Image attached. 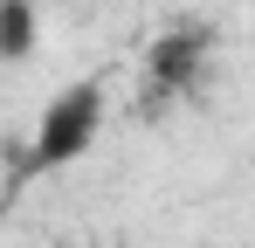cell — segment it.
I'll use <instances>...</instances> for the list:
<instances>
[{"label":"cell","mask_w":255,"mask_h":248,"mask_svg":"<svg viewBox=\"0 0 255 248\" xmlns=\"http://www.w3.org/2000/svg\"><path fill=\"white\" fill-rule=\"evenodd\" d=\"M104 111H111L104 76L62 83V90L42 104V118H35V138H28L21 172H28V179H42V172H69L76 159H90V145H97V131H104Z\"/></svg>","instance_id":"obj_1"},{"label":"cell","mask_w":255,"mask_h":248,"mask_svg":"<svg viewBox=\"0 0 255 248\" xmlns=\"http://www.w3.org/2000/svg\"><path fill=\"white\" fill-rule=\"evenodd\" d=\"M207 55H214V28H200V21L166 28V35L145 48V104L166 111L172 97H193L200 76H207Z\"/></svg>","instance_id":"obj_2"},{"label":"cell","mask_w":255,"mask_h":248,"mask_svg":"<svg viewBox=\"0 0 255 248\" xmlns=\"http://www.w3.org/2000/svg\"><path fill=\"white\" fill-rule=\"evenodd\" d=\"M42 41V0H0V62H28Z\"/></svg>","instance_id":"obj_3"}]
</instances>
